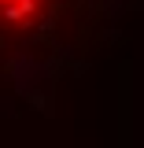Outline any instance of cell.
Listing matches in <instances>:
<instances>
[{
    "label": "cell",
    "instance_id": "6da1fadb",
    "mask_svg": "<svg viewBox=\"0 0 144 148\" xmlns=\"http://www.w3.org/2000/svg\"><path fill=\"white\" fill-rule=\"evenodd\" d=\"M70 0H0V59L48 45Z\"/></svg>",
    "mask_w": 144,
    "mask_h": 148
}]
</instances>
